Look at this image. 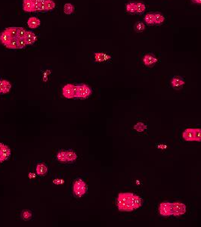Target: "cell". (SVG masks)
I'll list each match as a JSON object with an SVG mask.
<instances>
[{"mask_svg":"<svg viewBox=\"0 0 201 227\" xmlns=\"http://www.w3.org/2000/svg\"><path fill=\"white\" fill-rule=\"evenodd\" d=\"M86 191H87V186H86L84 181L79 179L74 182V193L76 197L80 198V197L83 196L86 194Z\"/></svg>","mask_w":201,"mask_h":227,"instance_id":"2","label":"cell"},{"mask_svg":"<svg viewBox=\"0 0 201 227\" xmlns=\"http://www.w3.org/2000/svg\"><path fill=\"white\" fill-rule=\"evenodd\" d=\"M155 18V24H161L163 21H165V18L161 15V14H154Z\"/></svg>","mask_w":201,"mask_h":227,"instance_id":"30","label":"cell"},{"mask_svg":"<svg viewBox=\"0 0 201 227\" xmlns=\"http://www.w3.org/2000/svg\"><path fill=\"white\" fill-rule=\"evenodd\" d=\"M186 212V206L182 203L176 202L174 203V213L173 215L176 217L183 215Z\"/></svg>","mask_w":201,"mask_h":227,"instance_id":"5","label":"cell"},{"mask_svg":"<svg viewBox=\"0 0 201 227\" xmlns=\"http://www.w3.org/2000/svg\"><path fill=\"white\" fill-rule=\"evenodd\" d=\"M146 6L142 2H136V14H143L144 11H145Z\"/></svg>","mask_w":201,"mask_h":227,"instance_id":"24","label":"cell"},{"mask_svg":"<svg viewBox=\"0 0 201 227\" xmlns=\"http://www.w3.org/2000/svg\"><path fill=\"white\" fill-rule=\"evenodd\" d=\"M5 158L3 157V155H2V153L0 152V163H2L3 161H5Z\"/></svg>","mask_w":201,"mask_h":227,"instance_id":"38","label":"cell"},{"mask_svg":"<svg viewBox=\"0 0 201 227\" xmlns=\"http://www.w3.org/2000/svg\"><path fill=\"white\" fill-rule=\"evenodd\" d=\"M11 88V85L7 80H0V93L5 94L8 93Z\"/></svg>","mask_w":201,"mask_h":227,"instance_id":"10","label":"cell"},{"mask_svg":"<svg viewBox=\"0 0 201 227\" xmlns=\"http://www.w3.org/2000/svg\"><path fill=\"white\" fill-rule=\"evenodd\" d=\"M134 129L137 130L138 132H143L144 130L147 129V126L145 124H144L143 123H141V122H139L137 124L135 125Z\"/></svg>","mask_w":201,"mask_h":227,"instance_id":"31","label":"cell"},{"mask_svg":"<svg viewBox=\"0 0 201 227\" xmlns=\"http://www.w3.org/2000/svg\"><path fill=\"white\" fill-rule=\"evenodd\" d=\"M144 29H145V25L142 22H140V21L136 23L135 25V30L136 32L138 33L143 32V31H144Z\"/></svg>","mask_w":201,"mask_h":227,"instance_id":"28","label":"cell"},{"mask_svg":"<svg viewBox=\"0 0 201 227\" xmlns=\"http://www.w3.org/2000/svg\"><path fill=\"white\" fill-rule=\"evenodd\" d=\"M143 204V200H142V198L141 197H139L138 195H134L133 198V208L134 210L138 209V208H140L141 206Z\"/></svg>","mask_w":201,"mask_h":227,"instance_id":"15","label":"cell"},{"mask_svg":"<svg viewBox=\"0 0 201 227\" xmlns=\"http://www.w3.org/2000/svg\"><path fill=\"white\" fill-rule=\"evenodd\" d=\"M48 171V169H47L46 167L45 166L42 164H39L36 166V173L39 176H43L45 175V173Z\"/></svg>","mask_w":201,"mask_h":227,"instance_id":"17","label":"cell"},{"mask_svg":"<svg viewBox=\"0 0 201 227\" xmlns=\"http://www.w3.org/2000/svg\"><path fill=\"white\" fill-rule=\"evenodd\" d=\"M133 193H120L117 198V206L120 211H133L134 210L133 205Z\"/></svg>","mask_w":201,"mask_h":227,"instance_id":"1","label":"cell"},{"mask_svg":"<svg viewBox=\"0 0 201 227\" xmlns=\"http://www.w3.org/2000/svg\"><path fill=\"white\" fill-rule=\"evenodd\" d=\"M194 138L197 142H201V129H194Z\"/></svg>","mask_w":201,"mask_h":227,"instance_id":"33","label":"cell"},{"mask_svg":"<svg viewBox=\"0 0 201 227\" xmlns=\"http://www.w3.org/2000/svg\"><path fill=\"white\" fill-rule=\"evenodd\" d=\"M3 146H4V144H2V143H0V152H1V151H2Z\"/></svg>","mask_w":201,"mask_h":227,"instance_id":"40","label":"cell"},{"mask_svg":"<svg viewBox=\"0 0 201 227\" xmlns=\"http://www.w3.org/2000/svg\"><path fill=\"white\" fill-rule=\"evenodd\" d=\"M86 84H82L79 85V86H74V96L76 98H80V94H81V92L83 91V89L86 87Z\"/></svg>","mask_w":201,"mask_h":227,"instance_id":"20","label":"cell"},{"mask_svg":"<svg viewBox=\"0 0 201 227\" xmlns=\"http://www.w3.org/2000/svg\"><path fill=\"white\" fill-rule=\"evenodd\" d=\"M34 0H24L23 8L27 12H34Z\"/></svg>","mask_w":201,"mask_h":227,"instance_id":"12","label":"cell"},{"mask_svg":"<svg viewBox=\"0 0 201 227\" xmlns=\"http://www.w3.org/2000/svg\"><path fill=\"white\" fill-rule=\"evenodd\" d=\"M1 153L3 155V157L5 158V160H7L10 157V155H11V150H10V149L8 146L4 145L3 148H2V151H1Z\"/></svg>","mask_w":201,"mask_h":227,"instance_id":"26","label":"cell"},{"mask_svg":"<svg viewBox=\"0 0 201 227\" xmlns=\"http://www.w3.org/2000/svg\"><path fill=\"white\" fill-rule=\"evenodd\" d=\"M53 182H54V184H57V185H59V184H62V183H64V180H63V179H54V181H53Z\"/></svg>","mask_w":201,"mask_h":227,"instance_id":"37","label":"cell"},{"mask_svg":"<svg viewBox=\"0 0 201 227\" xmlns=\"http://www.w3.org/2000/svg\"><path fill=\"white\" fill-rule=\"evenodd\" d=\"M57 159L60 162H66L67 161V158H66V152L64 151H61L57 153Z\"/></svg>","mask_w":201,"mask_h":227,"instance_id":"29","label":"cell"},{"mask_svg":"<svg viewBox=\"0 0 201 227\" xmlns=\"http://www.w3.org/2000/svg\"><path fill=\"white\" fill-rule=\"evenodd\" d=\"M160 214L163 217H169L173 215L174 213V203L170 204L168 202H163L159 207Z\"/></svg>","mask_w":201,"mask_h":227,"instance_id":"3","label":"cell"},{"mask_svg":"<svg viewBox=\"0 0 201 227\" xmlns=\"http://www.w3.org/2000/svg\"><path fill=\"white\" fill-rule=\"evenodd\" d=\"M24 40L27 45H32L36 41V36L32 32H26L24 37Z\"/></svg>","mask_w":201,"mask_h":227,"instance_id":"8","label":"cell"},{"mask_svg":"<svg viewBox=\"0 0 201 227\" xmlns=\"http://www.w3.org/2000/svg\"><path fill=\"white\" fill-rule=\"evenodd\" d=\"M27 25L30 28L32 29H36L40 25V21L39 18H35V17H32V18H29L27 21Z\"/></svg>","mask_w":201,"mask_h":227,"instance_id":"13","label":"cell"},{"mask_svg":"<svg viewBox=\"0 0 201 227\" xmlns=\"http://www.w3.org/2000/svg\"><path fill=\"white\" fill-rule=\"evenodd\" d=\"M19 39L20 38H18V37H12L5 47H7L8 49H18V42Z\"/></svg>","mask_w":201,"mask_h":227,"instance_id":"16","label":"cell"},{"mask_svg":"<svg viewBox=\"0 0 201 227\" xmlns=\"http://www.w3.org/2000/svg\"><path fill=\"white\" fill-rule=\"evenodd\" d=\"M95 58L96 61H98V62H102V61H105L107 60L110 59V56H109L108 55L105 54V53H95Z\"/></svg>","mask_w":201,"mask_h":227,"instance_id":"14","label":"cell"},{"mask_svg":"<svg viewBox=\"0 0 201 227\" xmlns=\"http://www.w3.org/2000/svg\"><path fill=\"white\" fill-rule=\"evenodd\" d=\"M191 2L193 3L198 4V5H201V0H191Z\"/></svg>","mask_w":201,"mask_h":227,"instance_id":"39","label":"cell"},{"mask_svg":"<svg viewBox=\"0 0 201 227\" xmlns=\"http://www.w3.org/2000/svg\"><path fill=\"white\" fill-rule=\"evenodd\" d=\"M27 46V44L25 43V42H24V39H19L18 42V46L19 49H24Z\"/></svg>","mask_w":201,"mask_h":227,"instance_id":"35","label":"cell"},{"mask_svg":"<svg viewBox=\"0 0 201 227\" xmlns=\"http://www.w3.org/2000/svg\"><path fill=\"white\" fill-rule=\"evenodd\" d=\"M64 11L65 14L67 15H70L72 13H74V6L72 4L67 3L64 5Z\"/></svg>","mask_w":201,"mask_h":227,"instance_id":"27","label":"cell"},{"mask_svg":"<svg viewBox=\"0 0 201 227\" xmlns=\"http://www.w3.org/2000/svg\"><path fill=\"white\" fill-rule=\"evenodd\" d=\"M26 30L23 27H18V37L20 39H24V36L26 34Z\"/></svg>","mask_w":201,"mask_h":227,"instance_id":"34","label":"cell"},{"mask_svg":"<svg viewBox=\"0 0 201 227\" xmlns=\"http://www.w3.org/2000/svg\"><path fill=\"white\" fill-rule=\"evenodd\" d=\"M66 158H67V161L73 162L77 158V155L73 151H67L66 152Z\"/></svg>","mask_w":201,"mask_h":227,"instance_id":"18","label":"cell"},{"mask_svg":"<svg viewBox=\"0 0 201 227\" xmlns=\"http://www.w3.org/2000/svg\"><path fill=\"white\" fill-rule=\"evenodd\" d=\"M18 27H8L4 31L8 32L12 37H18Z\"/></svg>","mask_w":201,"mask_h":227,"instance_id":"25","label":"cell"},{"mask_svg":"<svg viewBox=\"0 0 201 227\" xmlns=\"http://www.w3.org/2000/svg\"><path fill=\"white\" fill-rule=\"evenodd\" d=\"M21 217L24 220H30L32 218V213H31V211H28V210H24L21 212Z\"/></svg>","mask_w":201,"mask_h":227,"instance_id":"23","label":"cell"},{"mask_svg":"<svg viewBox=\"0 0 201 227\" xmlns=\"http://www.w3.org/2000/svg\"><path fill=\"white\" fill-rule=\"evenodd\" d=\"M74 85L73 84H67L63 87L62 93L63 96L67 99H72V98H75L74 96Z\"/></svg>","mask_w":201,"mask_h":227,"instance_id":"4","label":"cell"},{"mask_svg":"<svg viewBox=\"0 0 201 227\" xmlns=\"http://www.w3.org/2000/svg\"><path fill=\"white\" fill-rule=\"evenodd\" d=\"M171 83H172V87L173 88L179 90L185 85V80L181 77H174L172 78Z\"/></svg>","mask_w":201,"mask_h":227,"instance_id":"7","label":"cell"},{"mask_svg":"<svg viewBox=\"0 0 201 227\" xmlns=\"http://www.w3.org/2000/svg\"><path fill=\"white\" fill-rule=\"evenodd\" d=\"M92 94V90L88 87V86H86L84 89H83V91L81 92V94H80V99H84L88 98L90 95Z\"/></svg>","mask_w":201,"mask_h":227,"instance_id":"19","label":"cell"},{"mask_svg":"<svg viewBox=\"0 0 201 227\" xmlns=\"http://www.w3.org/2000/svg\"><path fill=\"white\" fill-rule=\"evenodd\" d=\"M126 11L129 14H136V2H129L126 5Z\"/></svg>","mask_w":201,"mask_h":227,"instance_id":"22","label":"cell"},{"mask_svg":"<svg viewBox=\"0 0 201 227\" xmlns=\"http://www.w3.org/2000/svg\"><path fill=\"white\" fill-rule=\"evenodd\" d=\"M45 6L46 8V11H50L53 9L55 6V4L52 0H45Z\"/></svg>","mask_w":201,"mask_h":227,"instance_id":"32","label":"cell"},{"mask_svg":"<svg viewBox=\"0 0 201 227\" xmlns=\"http://www.w3.org/2000/svg\"><path fill=\"white\" fill-rule=\"evenodd\" d=\"M39 11H45L46 8L45 6V0H40V2L39 4Z\"/></svg>","mask_w":201,"mask_h":227,"instance_id":"36","label":"cell"},{"mask_svg":"<svg viewBox=\"0 0 201 227\" xmlns=\"http://www.w3.org/2000/svg\"><path fill=\"white\" fill-rule=\"evenodd\" d=\"M11 38H12V37L5 31H4L3 32L0 34V42H1L2 44H3L5 46H6L7 44H8L10 40H11Z\"/></svg>","mask_w":201,"mask_h":227,"instance_id":"11","label":"cell"},{"mask_svg":"<svg viewBox=\"0 0 201 227\" xmlns=\"http://www.w3.org/2000/svg\"><path fill=\"white\" fill-rule=\"evenodd\" d=\"M182 136L183 139L185 141L188 142H192V141H195L194 138V129L193 128H188L183 132L182 133Z\"/></svg>","mask_w":201,"mask_h":227,"instance_id":"6","label":"cell"},{"mask_svg":"<svg viewBox=\"0 0 201 227\" xmlns=\"http://www.w3.org/2000/svg\"><path fill=\"white\" fill-rule=\"evenodd\" d=\"M144 64H145L146 66H149V67H152V66L154 65L155 64L157 61V59L155 58L153 55H151L148 54L146 55L144 57Z\"/></svg>","mask_w":201,"mask_h":227,"instance_id":"9","label":"cell"},{"mask_svg":"<svg viewBox=\"0 0 201 227\" xmlns=\"http://www.w3.org/2000/svg\"><path fill=\"white\" fill-rule=\"evenodd\" d=\"M144 21L148 25H154L155 24V18L154 14H147L144 16Z\"/></svg>","mask_w":201,"mask_h":227,"instance_id":"21","label":"cell"}]
</instances>
